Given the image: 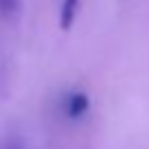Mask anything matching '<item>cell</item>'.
Segmentation results:
<instances>
[{
    "label": "cell",
    "mask_w": 149,
    "mask_h": 149,
    "mask_svg": "<svg viewBox=\"0 0 149 149\" xmlns=\"http://www.w3.org/2000/svg\"><path fill=\"white\" fill-rule=\"evenodd\" d=\"M77 7H79V0H61V11H59V26L64 31H68L74 22V15H77Z\"/></svg>",
    "instance_id": "7a4b0ae2"
},
{
    "label": "cell",
    "mask_w": 149,
    "mask_h": 149,
    "mask_svg": "<svg viewBox=\"0 0 149 149\" xmlns=\"http://www.w3.org/2000/svg\"><path fill=\"white\" fill-rule=\"evenodd\" d=\"M90 101H88V94L84 92H70L68 97H66L64 101V112L68 118H79L86 114V110H88Z\"/></svg>",
    "instance_id": "6da1fadb"
},
{
    "label": "cell",
    "mask_w": 149,
    "mask_h": 149,
    "mask_svg": "<svg viewBox=\"0 0 149 149\" xmlns=\"http://www.w3.org/2000/svg\"><path fill=\"white\" fill-rule=\"evenodd\" d=\"M0 149H22V143H20L15 136H11V138H7L5 143L0 145Z\"/></svg>",
    "instance_id": "277c9868"
},
{
    "label": "cell",
    "mask_w": 149,
    "mask_h": 149,
    "mask_svg": "<svg viewBox=\"0 0 149 149\" xmlns=\"http://www.w3.org/2000/svg\"><path fill=\"white\" fill-rule=\"evenodd\" d=\"M18 9V0H0V13H13Z\"/></svg>",
    "instance_id": "3957f363"
}]
</instances>
